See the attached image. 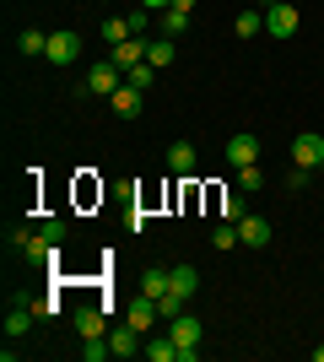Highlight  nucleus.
<instances>
[{
	"label": "nucleus",
	"mask_w": 324,
	"mask_h": 362,
	"mask_svg": "<svg viewBox=\"0 0 324 362\" xmlns=\"http://www.w3.org/2000/svg\"><path fill=\"white\" fill-rule=\"evenodd\" d=\"M168 335L179 341V362H195L200 357V335H205V325L195 314H173L168 319Z\"/></svg>",
	"instance_id": "obj_1"
},
{
	"label": "nucleus",
	"mask_w": 324,
	"mask_h": 362,
	"mask_svg": "<svg viewBox=\"0 0 324 362\" xmlns=\"http://www.w3.org/2000/svg\"><path fill=\"white\" fill-rule=\"evenodd\" d=\"M44 60H49V65H76V60H81V33H76V28H60V33H49V49H44Z\"/></svg>",
	"instance_id": "obj_2"
},
{
	"label": "nucleus",
	"mask_w": 324,
	"mask_h": 362,
	"mask_svg": "<svg viewBox=\"0 0 324 362\" xmlns=\"http://www.w3.org/2000/svg\"><path fill=\"white\" fill-rule=\"evenodd\" d=\"M119 87H124V71L114 60H97L92 71H87V81H81V92H97V98H114Z\"/></svg>",
	"instance_id": "obj_3"
},
{
	"label": "nucleus",
	"mask_w": 324,
	"mask_h": 362,
	"mask_svg": "<svg viewBox=\"0 0 324 362\" xmlns=\"http://www.w3.org/2000/svg\"><path fill=\"white\" fill-rule=\"evenodd\" d=\"M297 28H303V16H297L292 0H276V6H265V33H270V38H292Z\"/></svg>",
	"instance_id": "obj_4"
},
{
	"label": "nucleus",
	"mask_w": 324,
	"mask_h": 362,
	"mask_svg": "<svg viewBox=\"0 0 324 362\" xmlns=\"http://www.w3.org/2000/svg\"><path fill=\"white\" fill-rule=\"evenodd\" d=\"M292 163L308 168V173H319V163H324V130H303V136L292 141Z\"/></svg>",
	"instance_id": "obj_5"
},
{
	"label": "nucleus",
	"mask_w": 324,
	"mask_h": 362,
	"mask_svg": "<svg viewBox=\"0 0 324 362\" xmlns=\"http://www.w3.org/2000/svg\"><path fill=\"white\" fill-rule=\"evenodd\" d=\"M108 346H114V357H140V346H146V335H140L136 325L124 319V325H114V330H108Z\"/></svg>",
	"instance_id": "obj_6"
},
{
	"label": "nucleus",
	"mask_w": 324,
	"mask_h": 362,
	"mask_svg": "<svg viewBox=\"0 0 324 362\" xmlns=\"http://www.w3.org/2000/svg\"><path fill=\"white\" fill-rule=\"evenodd\" d=\"M146 44H152V38H124V44H114V49H108V60H114L124 76H130L136 65H146Z\"/></svg>",
	"instance_id": "obj_7"
},
{
	"label": "nucleus",
	"mask_w": 324,
	"mask_h": 362,
	"mask_svg": "<svg viewBox=\"0 0 324 362\" xmlns=\"http://www.w3.org/2000/svg\"><path fill=\"white\" fill-rule=\"evenodd\" d=\"M124 319H130L140 335H152V330H157V319H162V308H157V298H146V292H140V298L124 308Z\"/></svg>",
	"instance_id": "obj_8"
},
{
	"label": "nucleus",
	"mask_w": 324,
	"mask_h": 362,
	"mask_svg": "<svg viewBox=\"0 0 324 362\" xmlns=\"http://www.w3.org/2000/svg\"><path fill=\"white\" fill-rule=\"evenodd\" d=\"M22 259H28V265H54V259H60V243H54L44 227H38V233L28 238V249H22Z\"/></svg>",
	"instance_id": "obj_9"
},
{
	"label": "nucleus",
	"mask_w": 324,
	"mask_h": 362,
	"mask_svg": "<svg viewBox=\"0 0 324 362\" xmlns=\"http://www.w3.org/2000/svg\"><path fill=\"white\" fill-rule=\"evenodd\" d=\"M227 163H232V168L260 163V136H248V130H244V136H232V141H227Z\"/></svg>",
	"instance_id": "obj_10"
},
{
	"label": "nucleus",
	"mask_w": 324,
	"mask_h": 362,
	"mask_svg": "<svg viewBox=\"0 0 324 362\" xmlns=\"http://www.w3.org/2000/svg\"><path fill=\"white\" fill-rule=\"evenodd\" d=\"M32 303H11V308H6V341H22V335L32 330Z\"/></svg>",
	"instance_id": "obj_11"
},
{
	"label": "nucleus",
	"mask_w": 324,
	"mask_h": 362,
	"mask_svg": "<svg viewBox=\"0 0 324 362\" xmlns=\"http://www.w3.org/2000/svg\"><path fill=\"white\" fill-rule=\"evenodd\" d=\"M140 98H146V92H140V87H130V81H124V87L114 92V98H108V108H114L119 119H136V114H140Z\"/></svg>",
	"instance_id": "obj_12"
},
{
	"label": "nucleus",
	"mask_w": 324,
	"mask_h": 362,
	"mask_svg": "<svg viewBox=\"0 0 324 362\" xmlns=\"http://www.w3.org/2000/svg\"><path fill=\"white\" fill-rule=\"evenodd\" d=\"M195 163H200V157H195V146H189V141H173V146H168V173L189 179V173H195Z\"/></svg>",
	"instance_id": "obj_13"
},
{
	"label": "nucleus",
	"mask_w": 324,
	"mask_h": 362,
	"mask_svg": "<svg viewBox=\"0 0 324 362\" xmlns=\"http://www.w3.org/2000/svg\"><path fill=\"white\" fill-rule=\"evenodd\" d=\"M238 238H244V249H265V243H270V222H265V216H244V222H238Z\"/></svg>",
	"instance_id": "obj_14"
},
{
	"label": "nucleus",
	"mask_w": 324,
	"mask_h": 362,
	"mask_svg": "<svg viewBox=\"0 0 324 362\" xmlns=\"http://www.w3.org/2000/svg\"><path fill=\"white\" fill-rule=\"evenodd\" d=\"M140 357L146 362H179V341H173V335H146Z\"/></svg>",
	"instance_id": "obj_15"
},
{
	"label": "nucleus",
	"mask_w": 324,
	"mask_h": 362,
	"mask_svg": "<svg viewBox=\"0 0 324 362\" xmlns=\"http://www.w3.org/2000/svg\"><path fill=\"white\" fill-rule=\"evenodd\" d=\"M168 292L189 303L195 292H200V271H195V265H173V287H168Z\"/></svg>",
	"instance_id": "obj_16"
},
{
	"label": "nucleus",
	"mask_w": 324,
	"mask_h": 362,
	"mask_svg": "<svg viewBox=\"0 0 324 362\" xmlns=\"http://www.w3.org/2000/svg\"><path fill=\"white\" fill-rule=\"evenodd\" d=\"M76 335H81V341H97V335H108L103 308H76Z\"/></svg>",
	"instance_id": "obj_17"
},
{
	"label": "nucleus",
	"mask_w": 324,
	"mask_h": 362,
	"mask_svg": "<svg viewBox=\"0 0 324 362\" xmlns=\"http://www.w3.org/2000/svg\"><path fill=\"white\" fill-rule=\"evenodd\" d=\"M173 54H179V49H173V38H168V33H157L152 44H146V65H157V71H168V65H173Z\"/></svg>",
	"instance_id": "obj_18"
},
{
	"label": "nucleus",
	"mask_w": 324,
	"mask_h": 362,
	"mask_svg": "<svg viewBox=\"0 0 324 362\" xmlns=\"http://www.w3.org/2000/svg\"><path fill=\"white\" fill-rule=\"evenodd\" d=\"M168 287H173V271H162V265H146V271H140V292H146V298H162Z\"/></svg>",
	"instance_id": "obj_19"
},
{
	"label": "nucleus",
	"mask_w": 324,
	"mask_h": 362,
	"mask_svg": "<svg viewBox=\"0 0 324 362\" xmlns=\"http://www.w3.org/2000/svg\"><path fill=\"white\" fill-rule=\"evenodd\" d=\"M44 49H49V33H38V28L16 33V54H44Z\"/></svg>",
	"instance_id": "obj_20"
},
{
	"label": "nucleus",
	"mask_w": 324,
	"mask_h": 362,
	"mask_svg": "<svg viewBox=\"0 0 324 362\" xmlns=\"http://www.w3.org/2000/svg\"><path fill=\"white\" fill-rule=\"evenodd\" d=\"M211 243H216V249H222V255H232V249L244 243V238H238V222H222V227H216V233H211Z\"/></svg>",
	"instance_id": "obj_21"
},
{
	"label": "nucleus",
	"mask_w": 324,
	"mask_h": 362,
	"mask_svg": "<svg viewBox=\"0 0 324 362\" xmlns=\"http://www.w3.org/2000/svg\"><path fill=\"white\" fill-rule=\"evenodd\" d=\"M124 38H136L130 22H124V16H108V22H103V44H124Z\"/></svg>",
	"instance_id": "obj_22"
},
{
	"label": "nucleus",
	"mask_w": 324,
	"mask_h": 362,
	"mask_svg": "<svg viewBox=\"0 0 324 362\" xmlns=\"http://www.w3.org/2000/svg\"><path fill=\"white\" fill-rule=\"evenodd\" d=\"M238 184H244V195H254V189H265V168H260V163L238 168Z\"/></svg>",
	"instance_id": "obj_23"
},
{
	"label": "nucleus",
	"mask_w": 324,
	"mask_h": 362,
	"mask_svg": "<svg viewBox=\"0 0 324 362\" xmlns=\"http://www.w3.org/2000/svg\"><path fill=\"white\" fill-rule=\"evenodd\" d=\"M184 28H189V16H184V11H173V6L162 11V22H157V33H168V38H179Z\"/></svg>",
	"instance_id": "obj_24"
},
{
	"label": "nucleus",
	"mask_w": 324,
	"mask_h": 362,
	"mask_svg": "<svg viewBox=\"0 0 324 362\" xmlns=\"http://www.w3.org/2000/svg\"><path fill=\"white\" fill-rule=\"evenodd\" d=\"M265 33V11H238V38H254Z\"/></svg>",
	"instance_id": "obj_25"
},
{
	"label": "nucleus",
	"mask_w": 324,
	"mask_h": 362,
	"mask_svg": "<svg viewBox=\"0 0 324 362\" xmlns=\"http://www.w3.org/2000/svg\"><path fill=\"white\" fill-rule=\"evenodd\" d=\"M108 357H114L108 335H97V341H87V346H81V362H108Z\"/></svg>",
	"instance_id": "obj_26"
},
{
	"label": "nucleus",
	"mask_w": 324,
	"mask_h": 362,
	"mask_svg": "<svg viewBox=\"0 0 324 362\" xmlns=\"http://www.w3.org/2000/svg\"><path fill=\"white\" fill-rule=\"evenodd\" d=\"M28 238H32V227H28V222L6 227V249H11V255H22V249H28Z\"/></svg>",
	"instance_id": "obj_27"
},
{
	"label": "nucleus",
	"mask_w": 324,
	"mask_h": 362,
	"mask_svg": "<svg viewBox=\"0 0 324 362\" xmlns=\"http://www.w3.org/2000/svg\"><path fill=\"white\" fill-rule=\"evenodd\" d=\"M222 216H227V222H244V216H248V200L244 195H227V200H222Z\"/></svg>",
	"instance_id": "obj_28"
},
{
	"label": "nucleus",
	"mask_w": 324,
	"mask_h": 362,
	"mask_svg": "<svg viewBox=\"0 0 324 362\" xmlns=\"http://www.w3.org/2000/svg\"><path fill=\"white\" fill-rule=\"evenodd\" d=\"M124 22H130V33H136V38H146V28H152V11H146V6H136Z\"/></svg>",
	"instance_id": "obj_29"
},
{
	"label": "nucleus",
	"mask_w": 324,
	"mask_h": 362,
	"mask_svg": "<svg viewBox=\"0 0 324 362\" xmlns=\"http://www.w3.org/2000/svg\"><path fill=\"white\" fill-rule=\"evenodd\" d=\"M124 81H130V87H140V92H146V87H152V81H157V65H136V71L124 76Z\"/></svg>",
	"instance_id": "obj_30"
},
{
	"label": "nucleus",
	"mask_w": 324,
	"mask_h": 362,
	"mask_svg": "<svg viewBox=\"0 0 324 362\" xmlns=\"http://www.w3.org/2000/svg\"><path fill=\"white\" fill-rule=\"evenodd\" d=\"M32 314H38V319H54V314H60V298H38V303H32Z\"/></svg>",
	"instance_id": "obj_31"
},
{
	"label": "nucleus",
	"mask_w": 324,
	"mask_h": 362,
	"mask_svg": "<svg viewBox=\"0 0 324 362\" xmlns=\"http://www.w3.org/2000/svg\"><path fill=\"white\" fill-rule=\"evenodd\" d=\"M44 233H49V238H54V243H65V233H71V227H65L60 216H49V222H44Z\"/></svg>",
	"instance_id": "obj_32"
},
{
	"label": "nucleus",
	"mask_w": 324,
	"mask_h": 362,
	"mask_svg": "<svg viewBox=\"0 0 324 362\" xmlns=\"http://www.w3.org/2000/svg\"><path fill=\"white\" fill-rule=\"evenodd\" d=\"M303 184H308V168H297V163H292V173H287V189H303Z\"/></svg>",
	"instance_id": "obj_33"
},
{
	"label": "nucleus",
	"mask_w": 324,
	"mask_h": 362,
	"mask_svg": "<svg viewBox=\"0 0 324 362\" xmlns=\"http://www.w3.org/2000/svg\"><path fill=\"white\" fill-rule=\"evenodd\" d=\"M140 6H146V11H168L173 0H140Z\"/></svg>",
	"instance_id": "obj_34"
},
{
	"label": "nucleus",
	"mask_w": 324,
	"mask_h": 362,
	"mask_svg": "<svg viewBox=\"0 0 324 362\" xmlns=\"http://www.w3.org/2000/svg\"><path fill=\"white\" fill-rule=\"evenodd\" d=\"M173 11H184V16H189V11H195V0H173Z\"/></svg>",
	"instance_id": "obj_35"
},
{
	"label": "nucleus",
	"mask_w": 324,
	"mask_h": 362,
	"mask_svg": "<svg viewBox=\"0 0 324 362\" xmlns=\"http://www.w3.org/2000/svg\"><path fill=\"white\" fill-rule=\"evenodd\" d=\"M313 362H324V346H313Z\"/></svg>",
	"instance_id": "obj_36"
},
{
	"label": "nucleus",
	"mask_w": 324,
	"mask_h": 362,
	"mask_svg": "<svg viewBox=\"0 0 324 362\" xmlns=\"http://www.w3.org/2000/svg\"><path fill=\"white\" fill-rule=\"evenodd\" d=\"M265 6H276V0H260V11H265Z\"/></svg>",
	"instance_id": "obj_37"
},
{
	"label": "nucleus",
	"mask_w": 324,
	"mask_h": 362,
	"mask_svg": "<svg viewBox=\"0 0 324 362\" xmlns=\"http://www.w3.org/2000/svg\"><path fill=\"white\" fill-rule=\"evenodd\" d=\"M319 179H324V163H319Z\"/></svg>",
	"instance_id": "obj_38"
}]
</instances>
